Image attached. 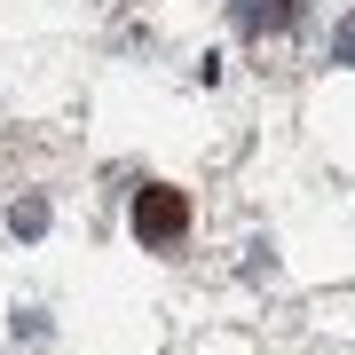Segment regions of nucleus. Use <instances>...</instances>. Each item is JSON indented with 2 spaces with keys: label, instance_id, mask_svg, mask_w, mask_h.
Instances as JSON below:
<instances>
[{
  "label": "nucleus",
  "instance_id": "nucleus-1",
  "mask_svg": "<svg viewBox=\"0 0 355 355\" xmlns=\"http://www.w3.org/2000/svg\"><path fill=\"white\" fill-rule=\"evenodd\" d=\"M182 229H190V198L166 190V182H150V190L135 198V237L158 253V245H174V237H182Z\"/></svg>",
  "mask_w": 355,
  "mask_h": 355
},
{
  "label": "nucleus",
  "instance_id": "nucleus-2",
  "mask_svg": "<svg viewBox=\"0 0 355 355\" xmlns=\"http://www.w3.org/2000/svg\"><path fill=\"white\" fill-rule=\"evenodd\" d=\"M229 16H237V32H284L300 0H229Z\"/></svg>",
  "mask_w": 355,
  "mask_h": 355
},
{
  "label": "nucleus",
  "instance_id": "nucleus-3",
  "mask_svg": "<svg viewBox=\"0 0 355 355\" xmlns=\"http://www.w3.org/2000/svg\"><path fill=\"white\" fill-rule=\"evenodd\" d=\"M16 229H24V237H40V229H48V205L24 198V205H16Z\"/></svg>",
  "mask_w": 355,
  "mask_h": 355
}]
</instances>
